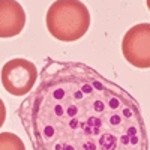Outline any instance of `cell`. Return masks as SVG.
I'll return each instance as SVG.
<instances>
[{
	"label": "cell",
	"instance_id": "6da1fadb",
	"mask_svg": "<svg viewBox=\"0 0 150 150\" xmlns=\"http://www.w3.org/2000/svg\"><path fill=\"white\" fill-rule=\"evenodd\" d=\"M20 116L35 150H147L135 99L83 63L48 65Z\"/></svg>",
	"mask_w": 150,
	"mask_h": 150
},
{
	"label": "cell",
	"instance_id": "7a4b0ae2",
	"mask_svg": "<svg viewBox=\"0 0 150 150\" xmlns=\"http://www.w3.org/2000/svg\"><path fill=\"white\" fill-rule=\"evenodd\" d=\"M90 12L80 0H56L47 12V29L60 42H74L90 27Z\"/></svg>",
	"mask_w": 150,
	"mask_h": 150
},
{
	"label": "cell",
	"instance_id": "3957f363",
	"mask_svg": "<svg viewBox=\"0 0 150 150\" xmlns=\"http://www.w3.org/2000/svg\"><path fill=\"white\" fill-rule=\"evenodd\" d=\"M38 80V69L27 59H12L2 68V84L14 96H24L33 90Z\"/></svg>",
	"mask_w": 150,
	"mask_h": 150
},
{
	"label": "cell",
	"instance_id": "277c9868",
	"mask_svg": "<svg viewBox=\"0 0 150 150\" xmlns=\"http://www.w3.org/2000/svg\"><path fill=\"white\" fill-rule=\"evenodd\" d=\"M123 56L135 68H150V24L141 23L131 27L122 41Z\"/></svg>",
	"mask_w": 150,
	"mask_h": 150
},
{
	"label": "cell",
	"instance_id": "5b68a950",
	"mask_svg": "<svg viewBox=\"0 0 150 150\" xmlns=\"http://www.w3.org/2000/svg\"><path fill=\"white\" fill-rule=\"evenodd\" d=\"M26 26V12L17 0H0V38H14Z\"/></svg>",
	"mask_w": 150,
	"mask_h": 150
},
{
	"label": "cell",
	"instance_id": "8992f818",
	"mask_svg": "<svg viewBox=\"0 0 150 150\" xmlns=\"http://www.w3.org/2000/svg\"><path fill=\"white\" fill-rule=\"evenodd\" d=\"M0 150H26L23 140L12 132L0 134Z\"/></svg>",
	"mask_w": 150,
	"mask_h": 150
},
{
	"label": "cell",
	"instance_id": "52a82bcc",
	"mask_svg": "<svg viewBox=\"0 0 150 150\" xmlns=\"http://www.w3.org/2000/svg\"><path fill=\"white\" fill-rule=\"evenodd\" d=\"M5 120H6V107H5V102L2 101V98H0V128L3 126Z\"/></svg>",
	"mask_w": 150,
	"mask_h": 150
}]
</instances>
